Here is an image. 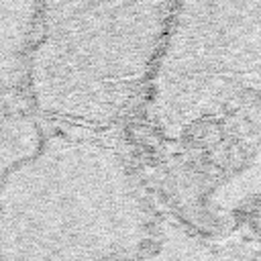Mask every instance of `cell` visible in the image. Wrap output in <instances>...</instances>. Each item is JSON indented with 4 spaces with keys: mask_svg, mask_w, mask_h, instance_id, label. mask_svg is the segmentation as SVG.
<instances>
[{
    "mask_svg": "<svg viewBox=\"0 0 261 261\" xmlns=\"http://www.w3.org/2000/svg\"><path fill=\"white\" fill-rule=\"evenodd\" d=\"M173 0H39L24 90L47 118L118 122L145 96Z\"/></svg>",
    "mask_w": 261,
    "mask_h": 261,
    "instance_id": "cell-1",
    "label": "cell"
},
{
    "mask_svg": "<svg viewBox=\"0 0 261 261\" xmlns=\"http://www.w3.org/2000/svg\"><path fill=\"white\" fill-rule=\"evenodd\" d=\"M261 92V0H173L143 96L165 141H181Z\"/></svg>",
    "mask_w": 261,
    "mask_h": 261,
    "instance_id": "cell-2",
    "label": "cell"
},
{
    "mask_svg": "<svg viewBox=\"0 0 261 261\" xmlns=\"http://www.w3.org/2000/svg\"><path fill=\"white\" fill-rule=\"evenodd\" d=\"M39 0H0V88H24Z\"/></svg>",
    "mask_w": 261,
    "mask_h": 261,
    "instance_id": "cell-3",
    "label": "cell"
}]
</instances>
